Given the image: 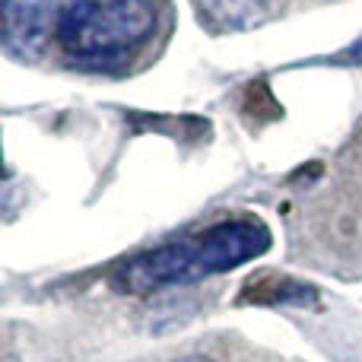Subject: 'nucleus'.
Instances as JSON below:
<instances>
[{
  "label": "nucleus",
  "instance_id": "obj_3",
  "mask_svg": "<svg viewBox=\"0 0 362 362\" xmlns=\"http://www.w3.org/2000/svg\"><path fill=\"white\" fill-rule=\"evenodd\" d=\"M197 280V248L194 238H181V242L163 245L156 251H144V255L131 257L121 264L115 274V286L134 296H150L163 286H175V283H194Z\"/></svg>",
  "mask_w": 362,
  "mask_h": 362
},
{
  "label": "nucleus",
  "instance_id": "obj_6",
  "mask_svg": "<svg viewBox=\"0 0 362 362\" xmlns=\"http://www.w3.org/2000/svg\"><path fill=\"white\" fill-rule=\"evenodd\" d=\"M175 362H210V359H206V356H181Z\"/></svg>",
  "mask_w": 362,
  "mask_h": 362
},
{
  "label": "nucleus",
  "instance_id": "obj_4",
  "mask_svg": "<svg viewBox=\"0 0 362 362\" xmlns=\"http://www.w3.org/2000/svg\"><path fill=\"white\" fill-rule=\"evenodd\" d=\"M61 0H4V42L16 57H38L57 25Z\"/></svg>",
  "mask_w": 362,
  "mask_h": 362
},
{
  "label": "nucleus",
  "instance_id": "obj_5",
  "mask_svg": "<svg viewBox=\"0 0 362 362\" xmlns=\"http://www.w3.org/2000/svg\"><path fill=\"white\" fill-rule=\"evenodd\" d=\"M346 61H362V38H359L356 45H353L350 51H346Z\"/></svg>",
  "mask_w": 362,
  "mask_h": 362
},
{
  "label": "nucleus",
  "instance_id": "obj_2",
  "mask_svg": "<svg viewBox=\"0 0 362 362\" xmlns=\"http://www.w3.org/2000/svg\"><path fill=\"white\" fill-rule=\"evenodd\" d=\"M197 248V280L226 274L232 267L255 261L270 248V232L261 219H226L194 238Z\"/></svg>",
  "mask_w": 362,
  "mask_h": 362
},
{
  "label": "nucleus",
  "instance_id": "obj_1",
  "mask_svg": "<svg viewBox=\"0 0 362 362\" xmlns=\"http://www.w3.org/2000/svg\"><path fill=\"white\" fill-rule=\"evenodd\" d=\"M156 10L146 0H67L54 38L80 64H112L146 42Z\"/></svg>",
  "mask_w": 362,
  "mask_h": 362
}]
</instances>
